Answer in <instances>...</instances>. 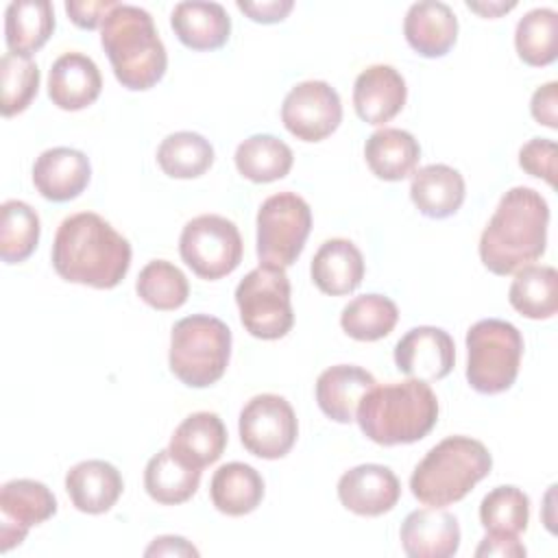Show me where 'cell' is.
Returning <instances> with one entry per match:
<instances>
[{
  "label": "cell",
  "mask_w": 558,
  "mask_h": 558,
  "mask_svg": "<svg viewBox=\"0 0 558 558\" xmlns=\"http://www.w3.org/2000/svg\"><path fill=\"white\" fill-rule=\"evenodd\" d=\"M52 266L70 283L109 290L131 268V244L102 216L78 211L68 216L57 229Z\"/></svg>",
  "instance_id": "obj_1"
},
{
  "label": "cell",
  "mask_w": 558,
  "mask_h": 558,
  "mask_svg": "<svg viewBox=\"0 0 558 558\" xmlns=\"http://www.w3.org/2000/svg\"><path fill=\"white\" fill-rule=\"evenodd\" d=\"M549 205L532 187L508 190L480 238V259L495 275H512L536 262L547 246Z\"/></svg>",
  "instance_id": "obj_2"
},
{
  "label": "cell",
  "mask_w": 558,
  "mask_h": 558,
  "mask_svg": "<svg viewBox=\"0 0 558 558\" xmlns=\"http://www.w3.org/2000/svg\"><path fill=\"white\" fill-rule=\"evenodd\" d=\"M355 421L362 434L377 445H410L434 429L438 399L429 384L421 379L373 386L362 397Z\"/></svg>",
  "instance_id": "obj_3"
},
{
  "label": "cell",
  "mask_w": 558,
  "mask_h": 558,
  "mask_svg": "<svg viewBox=\"0 0 558 558\" xmlns=\"http://www.w3.org/2000/svg\"><path fill=\"white\" fill-rule=\"evenodd\" d=\"M100 44L122 87L144 92L163 78L168 54L146 9L118 4L100 26Z\"/></svg>",
  "instance_id": "obj_4"
},
{
  "label": "cell",
  "mask_w": 558,
  "mask_h": 558,
  "mask_svg": "<svg viewBox=\"0 0 558 558\" xmlns=\"http://www.w3.org/2000/svg\"><path fill=\"white\" fill-rule=\"evenodd\" d=\"M493 469V456L484 442L469 436H447L434 445L414 466L412 495L432 508L464 499Z\"/></svg>",
  "instance_id": "obj_5"
},
{
  "label": "cell",
  "mask_w": 558,
  "mask_h": 558,
  "mask_svg": "<svg viewBox=\"0 0 558 558\" xmlns=\"http://www.w3.org/2000/svg\"><path fill=\"white\" fill-rule=\"evenodd\" d=\"M231 357V329L216 316L192 314L174 323L168 364L172 375L190 388L216 384Z\"/></svg>",
  "instance_id": "obj_6"
},
{
  "label": "cell",
  "mask_w": 558,
  "mask_h": 558,
  "mask_svg": "<svg viewBox=\"0 0 558 558\" xmlns=\"http://www.w3.org/2000/svg\"><path fill=\"white\" fill-rule=\"evenodd\" d=\"M521 331L501 318L477 320L466 331V381L482 395L508 390L521 366Z\"/></svg>",
  "instance_id": "obj_7"
},
{
  "label": "cell",
  "mask_w": 558,
  "mask_h": 558,
  "mask_svg": "<svg viewBox=\"0 0 558 558\" xmlns=\"http://www.w3.org/2000/svg\"><path fill=\"white\" fill-rule=\"evenodd\" d=\"M235 303L244 329L259 340H279L294 325L286 268L272 264L253 268L238 283Z\"/></svg>",
  "instance_id": "obj_8"
},
{
  "label": "cell",
  "mask_w": 558,
  "mask_h": 558,
  "mask_svg": "<svg viewBox=\"0 0 558 558\" xmlns=\"http://www.w3.org/2000/svg\"><path fill=\"white\" fill-rule=\"evenodd\" d=\"M312 209L294 192L268 196L257 211V257L262 264L288 268L305 248Z\"/></svg>",
  "instance_id": "obj_9"
},
{
  "label": "cell",
  "mask_w": 558,
  "mask_h": 558,
  "mask_svg": "<svg viewBox=\"0 0 558 558\" xmlns=\"http://www.w3.org/2000/svg\"><path fill=\"white\" fill-rule=\"evenodd\" d=\"M181 259L201 279L216 281L231 275L244 253L238 227L218 214H203L185 222L179 238Z\"/></svg>",
  "instance_id": "obj_10"
},
{
  "label": "cell",
  "mask_w": 558,
  "mask_h": 558,
  "mask_svg": "<svg viewBox=\"0 0 558 558\" xmlns=\"http://www.w3.org/2000/svg\"><path fill=\"white\" fill-rule=\"evenodd\" d=\"M244 449L264 460L283 458L296 442L299 423L292 405L272 392L246 401L238 418Z\"/></svg>",
  "instance_id": "obj_11"
},
{
  "label": "cell",
  "mask_w": 558,
  "mask_h": 558,
  "mask_svg": "<svg viewBox=\"0 0 558 558\" xmlns=\"http://www.w3.org/2000/svg\"><path fill=\"white\" fill-rule=\"evenodd\" d=\"M283 126L301 142H320L342 122V102L327 81L294 85L281 105Z\"/></svg>",
  "instance_id": "obj_12"
},
{
  "label": "cell",
  "mask_w": 558,
  "mask_h": 558,
  "mask_svg": "<svg viewBox=\"0 0 558 558\" xmlns=\"http://www.w3.org/2000/svg\"><path fill=\"white\" fill-rule=\"evenodd\" d=\"M57 512L52 490L37 480H11L0 488V551L20 545L33 525Z\"/></svg>",
  "instance_id": "obj_13"
},
{
  "label": "cell",
  "mask_w": 558,
  "mask_h": 558,
  "mask_svg": "<svg viewBox=\"0 0 558 558\" xmlns=\"http://www.w3.org/2000/svg\"><path fill=\"white\" fill-rule=\"evenodd\" d=\"M453 362V338L440 327H414L395 344V364L410 379L438 381L451 373Z\"/></svg>",
  "instance_id": "obj_14"
},
{
  "label": "cell",
  "mask_w": 558,
  "mask_h": 558,
  "mask_svg": "<svg viewBox=\"0 0 558 558\" xmlns=\"http://www.w3.org/2000/svg\"><path fill=\"white\" fill-rule=\"evenodd\" d=\"M401 497L399 477L384 464H357L338 480L340 504L360 517L390 512Z\"/></svg>",
  "instance_id": "obj_15"
},
{
  "label": "cell",
  "mask_w": 558,
  "mask_h": 558,
  "mask_svg": "<svg viewBox=\"0 0 558 558\" xmlns=\"http://www.w3.org/2000/svg\"><path fill=\"white\" fill-rule=\"evenodd\" d=\"M89 179L92 166L87 155L70 146L48 148L33 163V185L52 203H68L81 196Z\"/></svg>",
  "instance_id": "obj_16"
},
{
  "label": "cell",
  "mask_w": 558,
  "mask_h": 558,
  "mask_svg": "<svg viewBox=\"0 0 558 558\" xmlns=\"http://www.w3.org/2000/svg\"><path fill=\"white\" fill-rule=\"evenodd\" d=\"M405 78L392 65L375 63L362 70L353 85V107L366 124L390 122L405 105Z\"/></svg>",
  "instance_id": "obj_17"
},
{
  "label": "cell",
  "mask_w": 558,
  "mask_h": 558,
  "mask_svg": "<svg viewBox=\"0 0 558 558\" xmlns=\"http://www.w3.org/2000/svg\"><path fill=\"white\" fill-rule=\"evenodd\" d=\"M399 538L410 558H451L460 547V525L451 512L429 506L403 519Z\"/></svg>",
  "instance_id": "obj_18"
},
{
  "label": "cell",
  "mask_w": 558,
  "mask_h": 558,
  "mask_svg": "<svg viewBox=\"0 0 558 558\" xmlns=\"http://www.w3.org/2000/svg\"><path fill=\"white\" fill-rule=\"evenodd\" d=\"M102 76L94 59L83 52H63L48 74V96L63 111H78L96 102Z\"/></svg>",
  "instance_id": "obj_19"
},
{
  "label": "cell",
  "mask_w": 558,
  "mask_h": 558,
  "mask_svg": "<svg viewBox=\"0 0 558 558\" xmlns=\"http://www.w3.org/2000/svg\"><path fill=\"white\" fill-rule=\"evenodd\" d=\"M403 35L416 54L427 59L445 57L458 39V17L445 2H414L403 17Z\"/></svg>",
  "instance_id": "obj_20"
},
{
  "label": "cell",
  "mask_w": 558,
  "mask_h": 558,
  "mask_svg": "<svg viewBox=\"0 0 558 558\" xmlns=\"http://www.w3.org/2000/svg\"><path fill=\"white\" fill-rule=\"evenodd\" d=\"M375 377L355 364H336L316 379V401L323 414L336 423L355 421L362 397L375 386Z\"/></svg>",
  "instance_id": "obj_21"
},
{
  "label": "cell",
  "mask_w": 558,
  "mask_h": 558,
  "mask_svg": "<svg viewBox=\"0 0 558 558\" xmlns=\"http://www.w3.org/2000/svg\"><path fill=\"white\" fill-rule=\"evenodd\" d=\"M227 447V429L216 412H194L185 416L170 438V453L190 469L214 464Z\"/></svg>",
  "instance_id": "obj_22"
},
{
  "label": "cell",
  "mask_w": 558,
  "mask_h": 558,
  "mask_svg": "<svg viewBox=\"0 0 558 558\" xmlns=\"http://www.w3.org/2000/svg\"><path fill=\"white\" fill-rule=\"evenodd\" d=\"M124 488L120 471L105 460H83L65 475V490L76 510L102 514L116 506Z\"/></svg>",
  "instance_id": "obj_23"
},
{
  "label": "cell",
  "mask_w": 558,
  "mask_h": 558,
  "mask_svg": "<svg viewBox=\"0 0 558 558\" xmlns=\"http://www.w3.org/2000/svg\"><path fill=\"white\" fill-rule=\"evenodd\" d=\"M312 281L329 296H344L357 290L364 279V257L347 238L325 240L312 257Z\"/></svg>",
  "instance_id": "obj_24"
},
{
  "label": "cell",
  "mask_w": 558,
  "mask_h": 558,
  "mask_svg": "<svg viewBox=\"0 0 558 558\" xmlns=\"http://www.w3.org/2000/svg\"><path fill=\"white\" fill-rule=\"evenodd\" d=\"M170 26L190 50L222 48L231 35V17L218 2H179L170 13Z\"/></svg>",
  "instance_id": "obj_25"
},
{
  "label": "cell",
  "mask_w": 558,
  "mask_h": 558,
  "mask_svg": "<svg viewBox=\"0 0 558 558\" xmlns=\"http://www.w3.org/2000/svg\"><path fill=\"white\" fill-rule=\"evenodd\" d=\"M464 179L447 163H429L414 172L410 183V198L414 207L427 218H449L464 203Z\"/></svg>",
  "instance_id": "obj_26"
},
{
  "label": "cell",
  "mask_w": 558,
  "mask_h": 558,
  "mask_svg": "<svg viewBox=\"0 0 558 558\" xmlns=\"http://www.w3.org/2000/svg\"><path fill=\"white\" fill-rule=\"evenodd\" d=\"M364 157L377 179L401 181L414 174L421 159V146L410 131L384 126L366 140Z\"/></svg>",
  "instance_id": "obj_27"
},
{
  "label": "cell",
  "mask_w": 558,
  "mask_h": 558,
  "mask_svg": "<svg viewBox=\"0 0 558 558\" xmlns=\"http://www.w3.org/2000/svg\"><path fill=\"white\" fill-rule=\"evenodd\" d=\"M54 31V9L48 0H15L4 11V41L11 54L31 59Z\"/></svg>",
  "instance_id": "obj_28"
},
{
  "label": "cell",
  "mask_w": 558,
  "mask_h": 558,
  "mask_svg": "<svg viewBox=\"0 0 558 558\" xmlns=\"http://www.w3.org/2000/svg\"><path fill=\"white\" fill-rule=\"evenodd\" d=\"M211 504L227 517H244L264 499L262 475L244 462H227L218 466L209 484Z\"/></svg>",
  "instance_id": "obj_29"
},
{
  "label": "cell",
  "mask_w": 558,
  "mask_h": 558,
  "mask_svg": "<svg viewBox=\"0 0 558 558\" xmlns=\"http://www.w3.org/2000/svg\"><path fill=\"white\" fill-rule=\"evenodd\" d=\"M510 305L525 318L547 320L558 310V272L551 266H523L517 270L510 290Z\"/></svg>",
  "instance_id": "obj_30"
},
{
  "label": "cell",
  "mask_w": 558,
  "mask_h": 558,
  "mask_svg": "<svg viewBox=\"0 0 558 558\" xmlns=\"http://www.w3.org/2000/svg\"><path fill=\"white\" fill-rule=\"evenodd\" d=\"M233 159L238 172L244 179L253 183H270L283 179L290 172L294 155L283 140L257 133L238 144Z\"/></svg>",
  "instance_id": "obj_31"
},
{
  "label": "cell",
  "mask_w": 558,
  "mask_h": 558,
  "mask_svg": "<svg viewBox=\"0 0 558 558\" xmlns=\"http://www.w3.org/2000/svg\"><path fill=\"white\" fill-rule=\"evenodd\" d=\"M201 484V471L179 462L170 449L157 451L144 469V488L157 504L177 506L187 501Z\"/></svg>",
  "instance_id": "obj_32"
},
{
  "label": "cell",
  "mask_w": 558,
  "mask_h": 558,
  "mask_svg": "<svg viewBox=\"0 0 558 558\" xmlns=\"http://www.w3.org/2000/svg\"><path fill=\"white\" fill-rule=\"evenodd\" d=\"M399 320V310L392 299L384 294H362L349 301L340 314V327L347 336L360 342H375L386 338Z\"/></svg>",
  "instance_id": "obj_33"
},
{
  "label": "cell",
  "mask_w": 558,
  "mask_h": 558,
  "mask_svg": "<svg viewBox=\"0 0 558 558\" xmlns=\"http://www.w3.org/2000/svg\"><path fill=\"white\" fill-rule=\"evenodd\" d=\"M157 163L172 179H196L211 168L214 146L201 133L177 131L161 140Z\"/></svg>",
  "instance_id": "obj_34"
},
{
  "label": "cell",
  "mask_w": 558,
  "mask_h": 558,
  "mask_svg": "<svg viewBox=\"0 0 558 558\" xmlns=\"http://www.w3.org/2000/svg\"><path fill=\"white\" fill-rule=\"evenodd\" d=\"M517 54L523 63L543 68L558 57V13L547 7L527 11L514 31Z\"/></svg>",
  "instance_id": "obj_35"
},
{
  "label": "cell",
  "mask_w": 558,
  "mask_h": 558,
  "mask_svg": "<svg viewBox=\"0 0 558 558\" xmlns=\"http://www.w3.org/2000/svg\"><path fill=\"white\" fill-rule=\"evenodd\" d=\"M37 211L17 198L4 201L0 207V257L4 264H20L33 255L39 242Z\"/></svg>",
  "instance_id": "obj_36"
},
{
  "label": "cell",
  "mask_w": 558,
  "mask_h": 558,
  "mask_svg": "<svg viewBox=\"0 0 558 558\" xmlns=\"http://www.w3.org/2000/svg\"><path fill=\"white\" fill-rule=\"evenodd\" d=\"M140 299L159 312L179 310L190 296L187 277L179 266L166 259L148 262L135 281Z\"/></svg>",
  "instance_id": "obj_37"
},
{
  "label": "cell",
  "mask_w": 558,
  "mask_h": 558,
  "mask_svg": "<svg viewBox=\"0 0 558 558\" xmlns=\"http://www.w3.org/2000/svg\"><path fill=\"white\" fill-rule=\"evenodd\" d=\"M480 521L488 534L519 536L530 521V499L517 486H497L484 495Z\"/></svg>",
  "instance_id": "obj_38"
},
{
  "label": "cell",
  "mask_w": 558,
  "mask_h": 558,
  "mask_svg": "<svg viewBox=\"0 0 558 558\" xmlns=\"http://www.w3.org/2000/svg\"><path fill=\"white\" fill-rule=\"evenodd\" d=\"M0 89L2 116L11 118L28 109L39 89V68L35 61L17 54H2L0 59Z\"/></svg>",
  "instance_id": "obj_39"
},
{
  "label": "cell",
  "mask_w": 558,
  "mask_h": 558,
  "mask_svg": "<svg viewBox=\"0 0 558 558\" xmlns=\"http://www.w3.org/2000/svg\"><path fill=\"white\" fill-rule=\"evenodd\" d=\"M519 166L551 187L556 185V142L547 137H532L519 150Z\"/></svg>",
  "instance_id": "obj_40"
},
{
  "label": "cell",
  "mask_w": 558,
  "mask_h": 558,
  "mask_svg": "<svg viewBox=\"0 0 558 558\" xmlns=\"http://www.w3.org/2000/svg\"><path fill=\"white\" fill-rule=\"evenodd\" d=\"M120 2L116 0H68L65 2V13L70 15V20L78 26V28H87L94 31L98 26H102V22L107 20V15L118 7Z\"/></svg>",
  "instance_id": "obj_41"
},
{
  "label": "cell",
  "mask_w": 558,
  "mask_h": 558,
  "mask_svg": "<svg viewBox=\"0 0 558 558\" xmlns=\"http://www.w3.org/2000/svg\"><path fill=\"white\" fill-rule=\"evenodd\" d=\"M530 111L538 124L558 129V83L549 81L532 94Z\"/></svg>",
  "instance_id": "obj_42"
},
{
  "label": "cell",
  "mask_w": 558,
  "mask_h": 558,
  "mask_svg": "<svg viewBox=\"0 0 558 558\" xmlns=\"http://www.w3.org/2000/svg\"><path fill=\"white\" fill-rule=\"evenodd\" d=\"M235 4L242 13H246L253 22H259V24H277L286 20V15L294 7L292 0H262V2L238 0Z\"/></svg>",
  "instance_id": "obj_43"
},
{
  "label": "cell",
  "mask_w": 558,
  "mask_h": 558,
  "mask_svg": "<svg viewBox=\"0 0 558 558\" xmlns=\"http://www.w3.org/2000/svg\"><path fill=\"white\" fill-rule=\"evenodd\" d=\"M527 551L523 547V543L519 541V536H510V534H488L482 538V543L475 549L477 558L484 556H499V558H523Z\"/></svg>",
  "instance_id": "obj_44"
},
{
  "label": "cell",
  "mask_w": 558,
  "mask_h": 558,
  "mask_svg": "<svg viewBox=\"0 0 558 558\" xmlns=\"http://www.w3.org/2000/svg\"><path fill=\"white\" fill-rule=\"evenodd\" d=\"M144 556H198V549L183 536H159L146 547Z\"/></svg>",
  "instance_id": "obj_45"
},
{
  "label": "cell",
  "mask_w": 558,
  "mask_h": 558,
  "mask_svg": "<svg viewBox=\"0 0 558 558\" xmlns=\"http://www.w3.org/2000/svg\"><path fill=\"white\" fill-rule=\"evenodd\" d=\"M466 7H469V9H473V11H477V13H482V15H488V17H495V15H499V13H504V11H510V9H514V2H508V4H504V2H493V4H480V2H466Z\"/></svg>",
  "instance_id": "obj_46"
}]
</instances>
